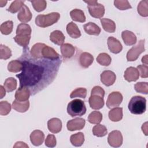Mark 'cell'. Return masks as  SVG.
I'll use <instances>...</instances> for the list:
<instances>
[{"label":"cell","instance_id":"1","mask_svg":"<svg viewBox=\"0 0 148 148\" xmlns=\"http://www.w3.org/2000/svg\"><path fill=\"white\" fill-rule=\"evenodd\" d=\"M18 60L23 64V69L16 76L19 79L20 87L28 88L31 95L43 90L54 80L62 62L61 57L57 60L35 58L28 47L24 49Z\"/></svg>","mask_w":148,"mask_h":148},{"label":"cell","instance_id":"2","mask_svg":"<svg viewBox=\"0 0 148 148\" xmlns=\"http://www.w3.org/2000/svg\"><path fill=\"white\" fill-rule=\"evenodd\" d=\"M128 108L130 112L132 114H143L146 110V99L142 96H134L130 99Z\"/></svg>","mask_w":148,"mask_h":148},{"label":"cell","instance_id":"3","mask_svg":"<svg viewBox=\"0 0 148 148\" xmlns=\"http://www.w3.org/2000/svg\"><path fill=\"white\" fill-rule=\"evenodd\" d=\"M66 110L68 113L72 117L82 116L87 110L84 102L79 99H75L69 102Z\"/></svg>","mask_w":148,"mask_h":148},{"label":"cell","instance_id":"4","mask_svg":"<svg viewBox=\"0 0 148 148\" xmlns=\"http://www.w3.org/2000/svg\"><path fill=\"white\" fill-rule=\"evenodd\" d=\"M60 18V14L57 12H52L47 14H39L36 17L35 24L37 26L46 28L57 23Z\"/></svg>","mask_w":148,"mask_h":148},{"label":"cell","instance_id":"5","mask_svg":"<svg viewBox=\"0 0 148 148\" xmlns=\"http://www.w3.org/2000/svg\"><path fill=\"white\" fill-rule=\"evenodd\" d=\"M87 3V8L90 14L94 18H100L103 16L105 14V7L97 1H84Z\"/></svg>","mask_w":148,"mask_h":148},{"label":"cell","instance_id":"6","mask_svg":"<svg viewBox=\"0 0 148 148\" xmlns=\"http://www.w3.org/2000/svg\"><path fill=\"white\" fill-rule=\"evenodd\" d=\"M145 39L140 40L138 44L130 49L127 53L128 61H134L138 59L139 55L145 51Z\"/></svg>","mask_w":148,"mask_h":148},{"label":"cell","instance_id":"7","mask_svg":"<svg viewBox=\"0 0 148 148\" xmlns=\"http://www.w3.org/2000/svg\"><path fill=\"white\" fill-rule=\"evenodd\" d=\"M108 142L112 147H120L123 144V135L121 132L118 130H114L110 132L108 137Z\"/></svg>","mask_w":148,"mask_h":148},{"label":"cell","instance_id":"8","mask_svg":"<svg viewBox=\"0 0 148 148\" xmlns=\"http://www.w3.org/2000/svg\"><path fill=\"white\" fill-rule=\"evenodd\" d=\"M123 101V95L118 91H113L111 92L107 99L106 101V106L109 109L113 108H116L119 106L121 102Z\"/></svg>","mask_w":148,"mask_h":148},{"label":"cell","instance_id":"9","mask_svg":"<svg viewBox=\"0 0 148 148\" xmlns=\"http://www.w3.org/2000/svg\"><path fill=\"white\" fill-rule=\"evenodd\" d=\"M86 124L85 120L83 118H75L67 122L66 127L70 131L82 130Z\"/></svg>","mask_w":148,"mask_h":148},{"label":"cell","instance_id":"10","mask_svg":"<svg viewBox=\"0 0 148 148\" xmlns=\"http://www.w3.org/2000/svg\"><path fill=\"white\" fill-rule=\"evenodd\" d=\"M116 79L115 73L109 70L104 71L101 74V81L106 86H110L113 84Z\"/></svg>","mask_w":148,"mask_h":148},{"label":"cell","instance_id":"11","mask_svg":"<svg viewBox=\"0 0 148 148\" xmlns=\"http://www.w3.org/2000/svg\"><path fill=\"white\" fill-rule=\"evenodd\" d=\"M107 44L110 51L112 53H119L123 49V46L120 42L113 36H109L108 38Z\"/></svg>","mask_w":148,"mask_h":148},{"label":"cell","instance_id":"12","mask_svg":"<svg viewBox=\"0 0 148 148\" xmlns=\"http://www.w3.org/2000/svg\"><path fill=\"white\" fill-rule=\"evenodd\" d=\"M41 54L43 58L50 60H57L61 57L59 54L57 53L53 48L46 45L43 47L42 49Z\"/></svg>","mask_w":148,"mask_h":148},{"label":"cell","instance_id":"13","mask_svg":"<svg viewBox=\"0 0 148 148\" xmlns=\"http://www.w3.org/2000/svg\"><path fill=\"white\" fill-rule=\"evenodd\" d=\"M90 106L92 109L98 110L103 108L104 105L103 98L96 95H91L88 99Z\"/></svg>","mask_w":148,"mask_h":148},{"label":"cell","instance_id":"14","mask_svg":"<svg viewBox=\"0 0 148 148\" xmlns=\"http://www.w3.org/2000/svg\"><path fill=\"white\" fill-rule=\"evenodd\" d=\"M45 139V135L42 131L36 130L32 131L30 135V140L32 145L38 146L42 145Z\"/></svg>","mask_w":148,"mask_h":148},{"label":"cell","instance_id":"15","mask_svg":"<svg viewBox=\"0 0 148 148\" xmlns=\"http://www.w3.org/2000/svg\"><path fill=\"white\" fill-rule=\"evenodd\" d=\"M139 77V73L136 68L130 66L127 68L125 71L124 77L128 82H135L136 81Z\"/></svg>","mask_w":148,"mask_h":148},{"label":"cell","instance_id":"16","mask_svg":"<svg viewBox=\"0 0 148 148\" xmlns=\"http://www.w3.org/2000/svg\"><path fill=\"white\" fill-rule=\"evenodd\" d=\"M32 16L31 11L25 5H23L17 14L18 20L24 23L29 21L32 18Z\"/></svg>","mask_w":148,"mask_h":148},{"label":"cell","instance_id":"17","mask_svg":"<svg viewBox=\"0 0 148 148\" xmlns=\"http://www.w3.org/2000/svg\"><path fill=\"white\" fill-rule=\"evenodd\" d=\"M47 127L51 132L58 133L62 129V122L58 118H52L48 121Z\"/></svg>","mask_w":148,"mask_h":148},{"label":"cell","instance_id":"18","mask_svg":"<svg viewBox=\"0 0 148 148\" xmlns=\"http://www.w3.org/2000/svg\"><path fill=\"white\" fill-rule=\"evenodd\" d=\"M121 37L125 45L127 46H132L136 42V36L131 31L125 30L121 33Z\"/></svg>","mask_w":148,"mask_h":148},{"label":"cell","instance_id":"19","mask_svg":"<svg viewBox=\"0 0 148 148\" xmlns=\"http://www.w3.org/2000/svg\"><path fill=\"white\" fill-rule=\"evenodd\" d=\"M94 57L89 53L83 52L79 57V64L84 68H87L93 62Z\"/></svg>","mask_w":148,"mask_h":148},{"label":"cell","instance_id":"20","mask_svg":"<svg viewBox=\"0 0 148 148\" xmlns=\"http://www.w3.org/2000/svg\"><path fill=\"white\" fill-rule=\"evenodd\" d=\"M31 92L29 90L25 87H19L15 93V98L18 101H27L28 100Z\"/></svg>","mask_w":148,"mask_h":148},{"label":"cell","instance_id":"21","mask_svg":"<svg viewBox=\"0 0 148 148\" xmlns=\"http://www.w3.org/2000/svg\"><path fill=\"white\" fill-rule=\"evenodd\" d=\"M61 53L64 58L68 59L71 58L75 54V49L73 45L69 43H65L60 47Z\"/></svg>","mask_w":148,"mask_h":148},{"label":"cell","instance_id":"22","mask_svg":"<svg viewBox=\"0 0 148 148\" xmlns=\"http://www.w3.org/2000/svg\"><path fill=\"white\" fill-rule=\"evenodd\" d=\"M50 40L54 44L60 46L64 42L65 36L61 31L55 30L51 32L50 35Z\"/></svg>","mask_w":148,"mask_h":148},{"label":"cell","instance_id":"23","mask_svg":"<svg viewBox=\"0 0 148 148\" xmlns=\"http://www.w3.org/2000/svg\"><path fill=\"white\" fill-rule=\"evenodd\" d=\"M84 30L87 34L91 35H98L101 32V28L98 25L92 22H88L83 25Z\"/></svg>","mask_w":148,"mask_h":148},{"label":"cell","instance_id":"24","mask_svg":"<svg viewBox=\"0 0 148 148\" xmlns=\"http://www.w3.org/2000/svg\"><path fill=\"white\" fill-rule=\"evenodd\" d=\"M66 32L72 38L77 39L81 36L80 31L77 25L73 22H70L66 25Z\"/></svg>","mask_w":148,"mask_h":148},{"label":"cell","instance_id":"25","mask_svg":"<svg viewBox=\"0 0 148 148\" xmlns=\"http://www.w3.org/2000/svg\"><path fill=\"white\" fill-rule=\"evenodd\" d=\"M29 107V101H18L15 99L12 103V108L17 112L24 113L28 110Z\"/></svg>","mask_w":148,"mask_h":148},{"label":"cell","instance_id":"26","mask_svg":"<svg viewBox=\"0 0 148 148\" xmlns=\"http://www.w3.org/2000/svg\"><path fill=\"white\" fill-rule=\"evenodd\" d=\"M123 108L116 107L109 112V118L112 121H119L123 118Z\"/></svg>","mask_w":148,"mask_h":148},{"label":"cell","instance_id":"27","mask_svg":"<svg viewBox=\"0 0 148 148\" xmlns=\"http://www.w3.org/2000/svg\"><path fill=\"white\" fill-rule=\"evenodd\" d=\"M101 23L103 29L106 32L109 33L114 32L116 30V24L113 20L109 18H101Z\"/></svg>","mask_w":148,"mask_h":148},{"label":"cell","instance_id":"28","mask_svg":"<svg viewBox=\"0 0 148 148\" xmlns=\"http://www.w3.org/2000/svg\"><path fill=\"white\" fill-rule=\"evenodd\" d=\"M70 16L71 18L75 21L80 23H84L86 21V16L83 11L80 9H75L71 11Z\"/></svg>","mask_w":148,"mask_h":148},{"label":"cell","instance_id":"29","mask_svg":"<svg viewBox=\"0 0 148 148\" xmlns=\"http://www.w3.org/2000/svg\"><path fill=\"white\" fill-rule=\"evenodd\" d=\"M70 141L74 146H81L84 142V135L81 132L73 134L70 137Z\"/></svg>","mask_w":148,"mask_h":148},{"label":"cell","instance_id":"30","mask_svg":"<svg viewBox=\"0 0 148 148\" xmlns=\"http://www.w3.org/2000/svg\"><path fill=\"white\" fill-rule=\"evenodd\" d=\"M31 28L29 25L25 23L20 24L16 29V35L25 36L31 35Z\"/></svg>","mask_w":148,"mask_h":148},{"label":"cell","instance_id":"31","mask_svg":"<svg viewBox=\"0 0 148 148\" xmlns=\"http://www.w3.org/2000/svg\"><path fill=\"white\" fill-rule=\"evenodd\" d=\"M23 69V64L19 60L11 61L8 65V70L13 73H17Z\"/></svg>","mask_w":148,"mask_h":148},{"label":"cell","instance_id":"32","mask_svg":"<svg viewBox=\"0 0 148 148\" xmlns=\"http://www.w3.org/2000/svg\"><path fill=\"white\" fill-rule=\"evenodd\" d=\"M45 45L44 43H37L35 44L30 50V54L31 56L35 58H42L41 51L43 47Z\"/></svg>","mask_w":148,"mask_h":148},{"label":"cell","instance_id":"33","mask_svg":"<svg viewBox=\"0 0 148 148\" xmlns=\"http://www.w3.org/2000/svg\"><path fill=\"white\" fill-rule=\"evenodd\" d=\"M111 61L112 58L110 56L106 53H100L97 57V62L103 66L109 65L111 63Z\"/></svg>","mask_w":148,"mask_h":148},{"label":"cell","instance_id":"34","mask_svg":"<svg viewBox=\"0 0 148 148\" xmlns=\"http://www.w3.org/2000/svg\"><path fill=\"white\" fill-rule=\"evenodd\" d=\"M102 120V114L98 111H93L88 116V121L93 124H98Z\"/></svg>","mask_w":148,"mask_h":148},{"label":"cell","instance_id":"35","mask_svg":"<svg viewBox=\"0 0 148 148\" xmlns=\"http://www.w3.org/2000/svg\"><path fill=\"white\" fill-rule=\"evenodd\" d=\"M137 10L138 13L142 17L148 16V1H141L137 6Z\"/></svg>","mask_w":148,"mask_h":148},{"label":"cell","instance_id":"36","mask_svg":"<svg viewBox=\"0 0 148 148\" xmlns=\"http://www.w3.org/2000/svg\"><path fill=\"white\" fill-rule=\"evenodd\" d=\"M14 41L20 46H22L24 49L28 47V45L31 39V35H25V36H18L16 35L14 37Z\"/></svg>","mask_w":148,"mask_h":148},{"label":"cell","instance_id":"37","mask_svg":"<svg viewBox=\"0 0 148 148\" xmlns=\"http://www.w3.org/2000/svg\"><path fill=\"white\" fill-rule=\"evenodd\" d=\"M92 131L93 135L97 137H103L105 136L108 133L106 127L105 125L101 124H97L95 125L92 128Z\"/></svg>","mask_w":148,"mask_h":148},{"label":"cell","instance_id":"38","mask_svg":"<svg viewBox=\"0 0 148 148\" xmlns=\"http://www.w3.org/2000/svg\"><path fill=\"white\" fill-rule=\"evenodd\" d=\"M3 86L8 92H12L17 87V80L13 77H8L5 80Z\"/></svg>","mask_w":148,"mask_h":148},{"label":"cell","instance_id":"39","mask_svg":"<svg viewBox=\"0 0 148 148\" xmlns=\"http://www.w3.org/2000/svg\"><path fill=\"white\" fill-rule=\"evenodd\" d=\"M13 23L11 20H8L3 23L0 26V31L3 35H9L13 31Z\"/></svg>","mask_w":148,"mask_h":148},{"label":"cell","instance_id":"40","mask_svg":"<svg viewBox=\"0 0 148 148\" xmlns=\"http://www.w3.org/2000/svg\"><path fill=\"white\" fill-rule=\"evenodd\" d=\"M32 6L35 10L38 12L43 11L47 6L46 1L45 0H37V1H30Z\"/></svg>","mask_w":148,"mask_h":148},{"label":"cell","instance_id":"41","mask_svg":"<svg viewBox=\"0 0 148 148\" xmlns=\"http://www.w3.org/2000/svg\"><path fill=\"white\" fill-rule=\"evenodd\" d=\"M24 2V1H14L10 4L7 10L12 13H15L21 9Z\"/></svg>","mask_w":148,"mask_h":148},{"label":"cell","instance_id":"42","mask_svg":"<svg viewBox=\"0 0 148 148\" xmlns=\"http://www.w3.org/2000/svg\"><path fill=\"white\" fill-rule=\"evenodd\" d=\"M87 95V90L85 88L80 87L75 89L70 94L71 98H74L76 97H79L82 98H85Z\"/></svg>","mask_w":148,"mask_h":148},{"label":"cell","instance_id":"43","mask_svg":"<svg viewBox=\"0 0 148 148\" xmlns=\"http://www.w3.org/2000/svg\"><path fill=\"white\" fill-rule=\"evenodd\" d=\"M12 56L11 50L3 45H0V58L1 60H8Z\"/></svg>","mask_w":148,"mask_h":148},{"label":"cell","instance_id":"44","mask_svg":"<svg viewBox=\"0 0 148 148\" xmlns=\"http://www.w3.org/2000/svg\"><path fill=\"white\" fill-rule=\"evenodd\" d=\"M134 88L137 92L147 94L148 83L147 82H138L134 86Z\"/></svg>","mask_w":148,"mask_h":148},{"label":"cell","instance_id":"45","mask_svg":"<svg viewBox=\"0 0 148 148\" xmlns=\"http://www.w3.org/2000/svg\"><path fill=\"white\" fill-rule=\"evenodd\" d=\"M114 5L116 8L121 10H127L132 8L129 2L127 0H115L114 1Z\"/></svg>","mask_w":148,"mask_h":148},{"label":"cell","instance_id":"46","mask_svg":"<svg viewBox=\"0 0 148 148\" xmlns=\"http://www.w3.org/2000/svg\"><path fill=\"white\" fill-rule=\"evenodd\" d=\"M11 105L6 101H1L0 102V114L2 116H6L8 114L11 110Z\"/></svg>","mask_w":148,"mask_h":148},{"label":"cell","instance_id":"47","mask_svg":"<svg viewBox=\"0 0 148 148\" xmlns=\"http://www.w3.org/2000/svg\"><path fill=\"white\" fill-rule=\"evenodd\" d=\"M57 143L56 138L53 134H49L45 139V145L49 147H54Z\"/></svg>","mask_w":148,"mask_h":148},{"label":"cell","instance_id":"48","mask_svg":"<svg viewBox=\"0 0 148 148\" xmlns=\"http://www.w3.org/2000/svg\"><path fill=\"white\" fill-rule=\"evenodd\" d=\"M137 70L141 77L147 78L148 77V66L146 65H139L137 68Z\"/></svg>","mask_w":148,"mask_h":148},{"label":"cell","instance_id":"49","mask_svg":"<svg viewBox=\"0 0 148 148\" xmlns=\"http://www.w3.org/2000/svg\"><path fill=\"white\" fill-rule=\"evenodd\" d=\"M91 95H99L103 98L105 95V91L100 86H94L91 91Z\"/></svg>","mask_w":148,"mask_h":148},{"label":"cell","instance_id":"50","mask_svg":"<svg viewBox=\"0 0 148 148\" xmlns=\"http://www.w3.org/2000/svg\"><path fill=\"white\" fill-rule=\"evenodd\" d=\"M13 147H28V146L23 142H17L13 146Z\"/></svg>","mask_w":148,"mask_h":148},{"label":"cell","instance_id":"51","mask_svg":"<svg viewBox=\"0 0 148 148\" xmlns=\"http://www.w3.org/2000/svg\"><path fill=\"white\" fill-rule=\"evenodd\" d=\"M142 131L144 132L145 135H147V122L145 123L142 126Z\"/></svg>","mask_w":148,"mask_h":148},{"label":"cell","instance_id":"52","mask_svg":"<svg viewBox=\"0 0 148 148\" xmlns=\"http://www.w3.org/2000/svg\"><path fill=\"white\" fill-rule=\"evenodd\" d=\"M147 57H148V56L146 54V55H145V56H143V57L142 58V62L144 65H147V64H148V58H147Z\"/></svg>","mask_w":148,"mask_h":148},{"label":"cell","instance_id":"53","mask_svg":"<svg viewBox=\"0 0 148 148\" xmlns=\"http://www.w3.org/2000/svg\"><path fill=\"white\" fill-rule=\"evenodd\" d=\"M0 89H1V97H0V98L2 99L5 95L6 92H5V88L2 86H0Z\"/></svg>","mask_w":148,"mask_h":148},{"label":"cell","instance_id":"54","mask_svg":"<svg viewBox=\"0 0 148 148\" xmlns=\"http://www.w3.org/2000/svg\"><path fill=\"white\" fill-rule=\"evenodd\" d=\"M6 3H7L6 1H2V0L0 1V6L1 7H3V6H5Z\"/></svg>","mask_w":148,"mask_h":148}]
</instances>
